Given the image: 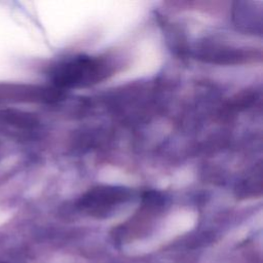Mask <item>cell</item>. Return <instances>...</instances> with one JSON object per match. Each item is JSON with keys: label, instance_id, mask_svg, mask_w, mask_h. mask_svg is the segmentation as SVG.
Instances as JSON below:
<instances>
[{"label": "cell", "instance_id": "cell-1", "mask_svg": "<svg viewBox=\"0 0 263 263\" xmlns=\"http://www.w3.org/2000/svg\"><path fill=\"white\" fill-rule=\"evenodd\" d=\"M115 68V63L110 58L80 54L53 66L49 76L53 87L61 91L100 83L112 76Z\"/></svg>", "mask_w": 263, "mask_h": 263}, {"label": "cell", "instance_id": "cell-3", "mask_svg": "<svg viewBox=\"0 0 263 263\" xmlns=\"http://www.w3.org/2000/svg\"><path fill=\"white\" fill-rule=\"evenodd\" d=\"M233 22L242 32L262 35V8L261 2L237 1L232 10Z\"/></svg>", "mask_w": 263, "mask_h": 263}, {"label": "cell", "instance_id": "cell-5", "mask_svg": "<svg viewBox=\"0 0 263 263\" xmlns=\"http://www.w3.org/2000/svg\"><path fill=\"white\" fill-rule=\"evenodd\" d=\"M238 193L243 194L245 196L250 194L256 195V190L258 192H261V170L259 168L258 172H256V168L254 172H252L238 186Z\"/></svg>", "mask_w": 263, "mask_h": 263}, {"label": "cell", "instance_id": "cell-2", "mask_svg": "<svg viewBox=\"0 0 263 263\" xmlns=\"http://www.w3.org/2000/svg\"><path fill=\"white\" fill-rule=\"evenodd\" d=\"M135 196L130 188L117 185H100L86 191L78 200V208L90 215L107 216Z\"/></svg>", "mask_w": 263, "mask_h": 263}, {"label": "cell", "instance_id": "cell-4", "mask_svg": "<svg viewBox=\"0 0 263 263\" xmlns=\"http://www.w3.org/2000/svg\"><path fill=\"white\" fill-rule=\"evenodd\" d=\"M200 57L204 60L217 64H234L243 61L247 58L245 51L239 49L232 48H223V47H209L203 52L200 53Z\"/></svg>", "mask_w": 263, "mask_h": 263}]
</instances>
